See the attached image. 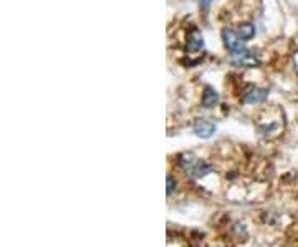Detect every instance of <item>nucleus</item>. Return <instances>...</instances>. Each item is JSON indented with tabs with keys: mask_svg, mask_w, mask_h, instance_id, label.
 I'll return each mask as SVG.
<instances>
[{
	"mask_svg": "<svg viewBox=\"0 0 298 247\" xmlns=\"http://www.w3.org/2000/svg\"><path fill=\"white\" fill-rule=\"evenodd\" d=\"M229 61L234 66H239V68H255V66L260 65V60L247 50H239V51H232L230 53Z\"/></svg>",
	"mask_w": 298,
	"mask_h": 247,
	"instance_id": "f257e3e1",
	"label": "nucleus"
},
{
	"mask_svg": "<svg viewBox=\"0 0 298 247\" xmlns=\"http://www.w3.org/2000/svg\"><path fill=\"white\" fill-rule=\"evenodd\" d=\"M222 40H224V45L225 48L230 50V51H239V50H244V42L245 40L240 37L237 32H234V30L230 28H224L222 30Z\"/></svg>",
	"mask_w": 298,
	"mask_h": 247,
	"instance_id": "f03ea898",
	"label": "nucleus"
},
{
	"mask_svg": "<svg viewBox=\"0 0 298 247\" xmlns=\"http://www.w3.org/2000/svg\"><path fill=\"white\" fill-rule=\"evenodd\" d=\"M194 133H196V136L202 138V140H207L215 133V125L207 120H197L196 125H194Z\"/></svg>",
	"mask_w": 298,
	"mask_h": 247,
	"instance_id": "7ed1b4c3",
	"label": "nucleus"
},
{
	"mask_svg": "<svg viewBox=\"0 0 298 247\" xmlns=\"http://www.w3.org/2000/svg\"><path fill=\"white\" fill-rule=\"evenodd\" d=\"M210 169L212 168H210L207 163H202V161L194 163L192 159H189V166H186L187 174H191L192 178H202L207 173H210Z\"/></svg>",
	"mask_w": 298,
	"mask_h": 247,
	"instance_id": "20e7f679",
	"label": "nucleus"
},
{
	"mask_svg": "<svg viewBox=\"0 0 298 247\" xmlns=\"http://www.w3.org/2000/svg\"><path fill=\"white\" fill-rule=\"evenodd\" d=\"M269 96V90L265 88H252L244 96V101L249 105H257V103H264Z\"/></svg>",
	"mask_w": 298,
	"mask_h": 247,
	"instance_id": "39448f33",
	"label": "nucleus"
},
{
	"mask_svg": "<svg viewBox=\"0 0 298 247\" xmlns=\"http://www.w3.org/2000/svg\"><path fill=\"white\" fill-rule=\"evenodd\" d=\"M187 48L191 51H199L204 48V38H202V33L199 32V28H192L191 32H189Z\"/></svg>",
	"mask_w": 298,
	"mask_h": 247,
	"instance_id": "423d86ee",
	"label": "nucleus"
},
{
	"mask_svg": "<svg viewBox=\"0 0 298 247\" xmlns=\"http://www.w3.org/2000/svg\"><path fill=\"white\" fill-rule=\"evenodd\" d=\"M219 103V93L212 86H205L202 93V106L204 108H214Z\"/></svg>",
	"mask_w": 298,
	"mask_h": 247,
	"instance_id": "0eeeda50",
	"label": "nucleus"
},
{
	"mask_svg": "<svg viewBox=\"0 0 298 247\" xmlns=\"http://www.w3.org/2000/svg\"><path fill=\"white\" fill-rule=\"evenodd\" d=\"M239 35H240V37H242L244 40H250V38L255 35V27H254L252 23H244V25H240Z\"/></svg>",
	"mask_w": 298,
	"mask_h": 247,
	"instance_id": "6e6552de",
	"label": "nucleus"
},
{
	"mask_svg": "<svg viewBox=\"0 0 298 247\" xmlns=\"http://www.w3.org/2000/svg\"><path fill=\"white\" fill-rule=\"evenodd\" d=\"M172 189H174V178L167 176V194H169V196L172 194Z\"/></svg>",
	"mask_w": 298,
	"mask_h": 247,
	"instance_id": "1a4fd4ad",
	"label": "nucleus"
},
{
	"mask_svg": "<svg viewBox=\"0 0 298 247\" xmlns=\"http://www.w3.org/2000/svg\"><path fill=\"white\" fill-rule=\"evenodd\" d=\"M199 3H200V7L202 8H207L210 3H212V0H199Z\"/></svg>",
	"mask_w": 298,
	"mask_h": 247,
	"instance_id": "9d476101",
	"label": "nucleus"
}]
</instances>
